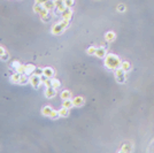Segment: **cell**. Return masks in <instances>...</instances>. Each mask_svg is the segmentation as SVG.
I'll list each match as a JSON object with an SVG mask.
<instances>
[{
  "mask_svg": "<svg viewBox=\"0 0 154 153\" xmlns=\"http://www.w3.org/2000/svg\"><path fill=\"white\" fill-rule=\"evenodd\" d=\"M73 102H74V106H77V107H81V106H83L84 105V98L83 97H75L74 99H73Z\"/></svg>",
  "mask_w": 154,
  "mask_h": 153,
  "instance_id": "9c48e42d",
  "label": "cell"
},
{
  "mask_svg": "<svg viewBox=\"0 0 154 153\" xmlns=\"http://www.w3.org/2000/svg\"><path fill=\"white\" fill-rule=\"evenodd\" d=\"M59 114H60V116L66 118V116H68L69 115V110L68 108H66V107H62L60 111H59Z\"/></svg>",
  "mask_w": 154,
  "mask_h": 153,
  "instance_id": "44dd1931",
  "label": "cell"
},
{
  "mask_svg": "<svg viewBox=\"0 0 154 153\" xmlns=\"http://www.w3.org/2000/svg\"><path fill=\"white\" fill-rule=\"evenodd\" d=\"M120 67L123 69L125 73H128L129 70L131 69V65H130V62H129V61H122V62H121Z\"/></svg>",
  "mask_w": 154,
  "mask_h": 153,
  "instance_id": "5bb4252c",
  "label": "cell"
},
{
  "mask_svg": "<svg viewBox=\"0 0 154 153\" xmlns=\"http://www.w3.org/2000/svg\"><path fill=\"white\" fill-rule=\"evenodd\" d=\"M44 7L47 8L48 10L54 9L55 8V2H54V0H48V1H46V2L44 4Z\"/></svg>",
  "mask_w": 154,
  "mask_h": 153,
  "instance_id": "9a60e30c",
  "label": "cell"
},
{
  "mask_svg": "<svg viewBox=\"0 0 154 153\" xmlns=\"http://www.w3.org/2000/svg\"><path fill=\"white\" fill-rule=\"evenodd\" d=\"M115 38H116V35H115L114 31H108L107 34L105 35V39L107 42H113V40H115Z\"/></svg>",
  "mask_w": 154,
  "mask_h": 153,
  "instance_id": "7c38bea8",
  "label": "cell"
},
{
  "mask_svg": "<svg viewBox=\"0 0 154 153\" xmlns=\"http://www.w3.org/2000/svg\"><path fill=\"white\" fill-rule=\"evenodd\" d=\"M115 77L119 83H124L127 81V73L120 67V68L115 69Z\"/></svg>",
  "mask_w": 154,
  "mask_h": 153,
  "instance_id": "277c9868",
  "label": "cell"
},
{
  "mask_svg": "<svg viewBox=\"0 0 154 153\" xmlns=\"http://www.w3.org/2000/svg\"><path fill=\"white\" fill-rule=\"evenodd\" d=\"M73 106H74V102L71 99H66V100H63V102H62V107H66L68 110H70Z\"/></svg>",
  "mask_w": 154,
  "mask_h": 153,
  "instance_id": "2e32d148",
  "label": "cell"
},
{
  "mask_svg": "<svg viewBox=\"0 0 154 153\" xmlns=\"http://www.w3.org/2000/svg\"><path fill=\"white\" fill-rule=\"evenodd\" d=\"M61 98H62L63 100H66V99H70V98H71V92L68 91V90L62 91V92H61Z\"/></svg>",
  "mask_w": 154,
  "mask_h": 153,
  "instance_id": "ac0fdd59",
  "label": "cell"
},
{
  "mask_svg": "<svg viewBox=\"0 0 154 153\" xmlns=\"http://www.w3.org/2000/svg\"><path fill=\"white\" fill-rule=\"evenodd\" d=\"M36 66L34 65H31V63H29V65H26V74L28 76H30V75H32L34 73V70H36Z\"/></svg>",
  "mask_w": 154,
  "mask_h": 153,
  "instance_id": "30bf717a",
  "label": "cell"
},
{
  "mask_svg": "<svg viewBox=\"0 0 154 153\" xmlns=\"http://www.w3.org/2000/svg\"><path fill=\"white\" fill-rule=\"evenodd\" d=\"M51 18H52L51 13H48V14H46V15H44V16H40V20H42L43 22H47V21H50Z\"/></svg>",
  "mask_w": 154,
  "mask_h": 153,
  "instance_id": "cb8c5ba5",
  "label": "cell"
},
{
  "mask_svg": "<svg viewBox=\"0 0 154 153\" xmlns=\"http://www.w3.org/2000/svg\"><path fill=\"white\" fill-rule=\"evenodd\" d=\"M45 96L47 98H54L56 96V89L53 88V86H50V88H46L45 90Z\"/></svg>",
  "mask_w": 154,
  "mask_h": 153,
  "instance_id": "8992f818",
  "label": "cell"
},
{
  "mask_svg": "<svg viewBox=\"0 0 154 153\" xmlns=\"http://www.w3.org/2000/svg\"><path fill=\"white\" fill-rule=\"evenodd\" d=\"M42 114L45 115V116H50V118H52V119H58V118L60 116L59 111L53 110V108L50 107V106H45V107H43V110H42Z\"/></svg>",
  "mask_w": 154,
  "mask_h": 153,
  "instance_id": "3957f363",
  "label": "cell"
},
{
  "mask_svg": "<svg viewBox=\"0 0 154 153\" xmlns=\"http://www.w3.org/2000/svg\"><path fill=\"white\" fill-rule=\"evenodd\" d=\"M29 83L31 84V86H34V89H38L39 85L42 84V79H40V76L37 75V74H32L29 76Z\"/></svg>",
  "mask_w": 154,
  "mask_h": 153,
  "instance_id": "5b68a950",
  "label": "cell"
},
{
  "mask_svg": "<svg viewBox=\"0 0 154 153\" xmlns=\"http://www.w3.org/2000/svg\"><path fill=\"white\" fill-rule=\"evenodd\" d=\"M51 85L53 86V88H55V89H59L61 83H60V81H59V79H56V78H53V77H52L51 78Z\"/></svg>",
  "mask_w": 154,
  "mask_h": 153,
  "instance_id": "d6986e66",
  "label": "cell"
},
{
  "mask_svg": "<svg viewBox=\"0 0 154 153\" xmlns=\"http://www.w3.org/2000/svg\"><path fill=\"white\" fill-rule=\"evenodd\" d=\"M44 8V5H42V4H36L34 7V10L36 12V13H38L39 14V12L42 10V9Z\"/></svg>",
  "mask_w": 154,
  "mask_h": 153,
  "instance_id": "603a6c76",
  "label": "cell"
},
{
  "mask_svg": "<svg viewBox=\"0 0 154 153\" xmlns=\"http://www.w3.org/2000/svg\"><path fill=\"white\" fill-rule=\"evenodd\" d=\"M69 26L68 20H62L59 23H55L54 26H52V34L53 35H61Z\"/></svg>",
  "mask_w": 154,
  "mask_h": 153,
  "instance_id": "7a4b0ae2",
  "label": "cell"
},
{
  "mask_svg": "<svg viewBox=\"0 0 154 153\" xmlns=\"http://www.w3.org/2000/svg\"><path fill=\"white\" fill-rule=\"evenodd\" d=\"M0 59L4 60V61H7V60L9 59V54L7 53V52H6V53H5L4 55H1V57H0Z\"/></svg>",
  "mask_w": 154,
  "mask_h": 153,
  "instance_id": "4316f807",
  "label": "cell"
},
{
  "mask_svg": "<svg viewBox=\"0 0 154 153\" xmlns=\"http://www.w3.org/2000/svg\"><path fill=\"white\" fill-rule=\"evenodd\" d=\"M15 70H16L17 73H20V74H26V65L20 63L16 68H15Z\"/></svg>",
  "mask_w": 154,
  "mask_h": 153,
  "instance_id": "ffe728a7",
  "label": "cell"
},
{
  "mask_svg": "<svg viewBox=\"0 0 154 153\" xmlns=\"http://www.w3.org/2000/svg\"><path fill=\"white\" fill-rule=\"evenodd\" d=\"M117 10H120V12H124V10H125V6H124V5H120V6L117 7Z\"/></svg>",
  "mask_w": 154,
  "mask_h": 153,
  "instance_id": "f1b7e54d",
  "label": "cell"
},
{
  "mask_svg": "<svg viewBox=\"0 0 154 153\" xmlns=\"http://www.w3.org/2000/svg\"><path fill=\"white\" fill-rule=\"evenodd\" d=\"M46 1H48V0H36V4H42V5H44Z\"/></svg>",
  "mask_w": 154,
  "mask_h": 153,
  "instance_id": "1f68e13d",
  "label": "cell"
},
{
  "mask_svg": "<svg viewBox=\"0 0 154 153\" xmlns=\"http://www.w3.org/2000/svg\"><path fill=\"white\" fill-rule=\"evenodd\" d=\"M131 150H132V144L131 143H125L122 146L120 152H131Z\"/></svg>",
  "mask_w": 154,
  "mask_h": 153,
  "instance_id": "e0dca14e",
  "label": "cell"
},
{
  "mask_svg": "<svg viewBox=\"0 0 154 153\" xmlns=\"http://www.w3.org/2000/svg\"><path fill=\"white\" fill-rule=\"evenodd\" d=\"M106 54H107V53H106V49H105V47H99V49H97L94 55H97L98 58H105Z\"/></svg>",
  "mask_w": 154,
  "mask_h": 153,
  "instance_id": "8fae6325",
  "label": "cell"
},
{
  "mask_svg": "<svg viewBox=\"0 0 154 153\" xmlns=\"http://www.w3.org/2000/svg\"><path fill=\"white\" fill-rule=\"evenodd\" d=\"M5 53H6V50H5L2 46H0V57H1V55H4Z\"/></svg>",
  "mask_w": 154,
  "mask_h": 153,
  "instance_id": "4dcf8cb0",
  "label": "cell"
},
{
  "mask_svg": "<svg viewBox=\"0 0 154 153\" xmlns=\"http://www.w3.org/2000/svg\"><path fill=\"white\" fill-rule=\"evenodd\" d=\"M74 2H75V0H65V4L68 8H71L74 6Z\"/></svg>",
  "mask_w": 154,
  "mask_h": 153,
  "instance_id": "484cf974",
  "label": "cell"
},
{
  "mask_svg": "<svg viewBox=\"0 0 154 153\" xmlns=\"http://www.w3.org/2000/svg\"><path fill=\"white\" fill-rule=\"evenodd\" d=\"M29 82V76L26 74H22L21 76V79H20V83L18 84H26Z\"/></svg>",
  "mask_w": 154,
  "mask_h": 153,
  "instance_id": "7402d4cb",
  "label": "cell"
},
{
  "mask_svg": "<svg viewBox=\"0 0 154 153\" xmlns=\"http://www.w3.org/2000/svg\"><path fill=\"white\" fill-rule=\"evenodd\" d=\"M20 63H21V62H18V61H14V62L12 63V67H13V68H16Z\"/></svg>",
  "mask_w": 154,
  "mask_h": 153,
  "instance_id": "f546056e",
  "label": "cell"
},
{
  "mask_svg": "<svg viewBox=\"0 0 154 153\" xmlns=\"http://www.w3.org/2000/svg\"><path fill=\"white\" fill-rule=\"evenodd\" d=\"M34 74H37V75H39V76H42V75H43V69L36 68V70H34Z\"/></svg>",
  "mask_w": 154,
  "mask_h": 153,
  "instance_id": "83f0119b",
  "label": "cell"
},
{
  "mask_svg": "<svg viewBox=\"0 0 154 153\" xmlns=\"http://www.w3.org/2000/svg\"><path fill=\"white\" fill-rule=\"evenodd\" d=\"M43 75L46 77H48V78H52V77L54 76V70H53V68L46 67V68L43 69Z\"/></svg>",
  "mask_w": 154,
  "mask_h": 153,
  "instance_id": "ba28073f",
  "label": "cell"
},
{
  "mask_svg": "<svg viewBox=\"0 0 154 153\" xmlns=\"http://www.w3.org/2000/svg\"><path fill=\"white\" fill-rule=\"evenodd\" d=\"M61 16H62V20H68V21H70V18L73 16V10H71V8L67 7L61 13Z\"/></svg>",
  "mask_w": 154,
  "mask_h": 153,
  "instance_id": "52a82bcc",
  "label": "cell"
},
{
  "mask_svg": "<svg viewBox=\"0 0 154 153\" xmlns=\"http://www.w3.org/2000/svg\"><path fill=\"white\" fill-rule=\"evenodd\" d=\"M95 51H97V47H94V46H90L86 52H87V54H90V55H92V54H95Z\"/></svg>",
  "mask_w": 154,
  "mask_h": 153,
  "instance_id": "d4e9b609",
  "label": "cell"
},
{
  "mask_svg": "<svg viewBox=\"0 0 154 153\" xmlns=\"http://www.w3.org/2000/svg\"><path fill=\"white\" fill-rule=\"evenodd\" d=\"M121 62L122 61H121L120 58L116 54L109 53V54H106V57H105V66L108 69H111V70L120 68Z\"/></svg>",
  "mask_w": 154,
  "mask_h": 153,
  "instance_id": "6da1fadb",
  "label": "cell"
},
{
  "mask_svg": "<svg viewBox=\"0 0 154 153\" xmlns=\"http://www.w3.org/2000/svg\"><path fill=\"white\" fill-rule=\"evenodd\" d=\"M21 76H22V74H20V73L16 71L15 74H13V75L10 76V82H12V83H20Z\"/></svg>",
  "mask_w": 154,
  "mask_h": 153,
  "instance_id": "4fadbf2b",
  "label": "cell"
}]
</instances>
